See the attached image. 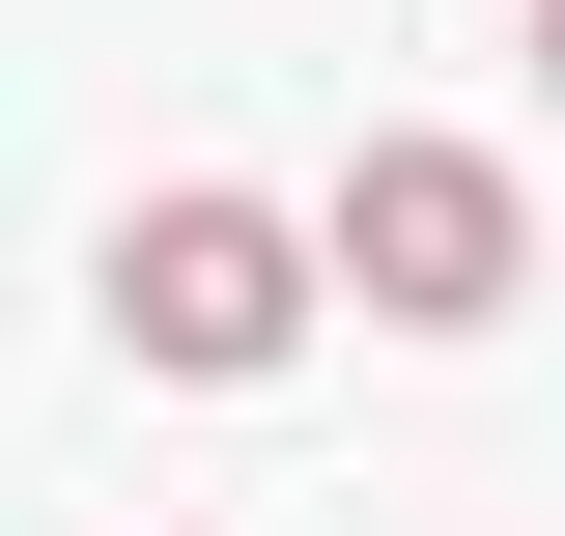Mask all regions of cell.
<instances>
[{
  "instance_id": "6da1fadb",
  "label": "cell",
  "mask_w": 565,
  "mask_h": 536,
  "mask_svg": "<svg viewBox=\"0 0 565 536\" xmlns=\"http://www.w3.org/2000/svg\"><path fill=\"white\" fill-rule=\"evenodd\" d=\"M311 282H340V255H311L282 199H226V170L114 226V339H141V367H199V396H255L282 339H311Z\"/></svg>"
},
{
  "instance_id": "7a4b0ae2",
  "label": "cell",
  "mask_w": 565,
  "mask_h": 536,
  "mask_svg": "<svg viewBox=\"0 0 565 536\" xmlns=\"http://www.w3.org/2000/svg\"><path fill=\"white\" fill-rule=\"evenodd\" d=\"M311 255H340V282H367L396 339H481L509 282H537V199H509L481 141H367L340 199H311Z\"/></svg>"
},
{
  "instance_id": "3957f363",
  "label": "cell",
  "mask_w": 565,
  "mask_h": 536,
  "mask_svg": "<svg viewBox=\"0 0 565 536\" xmlns=\"http://www.w3.org/2000/svg\"><path fill=\"white\" fill-rule=\"evenodd\" d=\"M537 85H565V0H537Z\"/></svg>"
}]
</instances>
